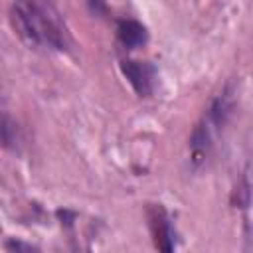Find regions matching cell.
Returning <instances> with one entry per match:
<instances>
[{
	"label": "cell",
	"mask_w": 253,
	"mask_h": 253,
	"mask_svg": "<svg viewBox=\"0 0 253 253\" xmlns=\"http://www.w3.org/2000/svg\"><path fill=\"white\" fill-rule=\"evenodd\" d=\"M10 20L16 34L34 47L63 51L69 47V30L49 2H16L10 8Z\"/></svg>",
	"instance_id": "1"
},
{
	"label": "cell",
	"mask_w": 253,
	"mask_h": 253,
	"mask_svg": "<svg viewBox=\"0 0 253 253\" xmlns=\"http://www.w3.org/2000/svg\"><path fill=\"white\" fill-rule=\"evenodd\" d=\"M229 113H231V97H229L227 91H223L211 103V107L206 111L204 119L198 123V126L192 132L190 146H192V154H194L196 162H200L206 156V152H208V148L213 140V134L219 130V126L225 125Z\"/></svg>",
	"instance_id": "2"
},
{
	"label": "cell",
	"mask_w": 253,
	"mask_h": 253,
	"mask_svg": "<svg viewBox=\"0 0 253 253\" xmlns=\"http://www.w3.org/2000/svg\"><path fill=\"white\" fill-rule=\"evenodd\" d=\"M146 217H148V225H150L156 249L160 253H174L176 235H174V229H172V223H170L166 210L162 206L150 204L146 210Z\"/></svg>",
	"instance_id": "3"
},
{
	"label": "cell",
	"mask_w": 253,
	"mask_h": 253,
	"mask_svg": "<svg viewBox=\"0 0 253 253\" xmlns=\"http://www.w3.org/2000/svg\"><path fill=\"white\" fill-rule=\"evenodd\" d=\"M121 71L128 79V83L136 91V95L148 97L152 93V89H154V75H156L154 65L146 63V61L125 59V61H121Z\"/></svg>",
	"instance_id": "4"
},
{
	"label": "cell",
	"mask_w": 253,
	"mask_h": 253,
	"mask_svg": "<svg viewBox=\"0 0 253 253\" xmlns=\"http://www.w3.org/2000/svg\"><path fill=\"white\" fill-rule=\"evenodd\" d=\"M117 36H119V42L126 49H134V47L146 43V40H148L146 28L136 20H121L117 24Z\"/></svg>",
	"instance_id": "5"
},
{
	"label": "cell",
	"mask_w": 253,
	"mask_h": 253,
	"mask_svg": "<svg viewBox=\"0 0 253 253\" xmlns=\"http://www.w3.org/2000/svg\"><path fill=\"white\" fill-rule=\"evenodd\" d=\"M0 144L12 152H20V146H22V134L18 125L2 109H0Z\"/></svg>",
	"instance_id": "6"
}]
</instances>
